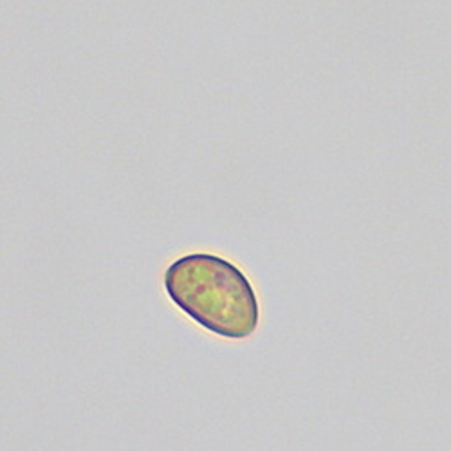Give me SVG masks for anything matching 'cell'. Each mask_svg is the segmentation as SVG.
Segmentation results:
<instances>
[{
    "instance_id": "6da1fadb",
    "label": "cell",
    "mask_w": 451,
    "mask_h": 451,
    "mask_svg": "<svg viewBox=\"0 0 451 451\" xmlns=\"http://www.w3.org/2000/svg\"><path fill=\"white\" fill-rule=\"evenodd\" d=\"M164 291L197 325L226 340H245L260 325V301L249 278L235 264L189 253L164 271Z\"/></svg>"
}]
</instances>
